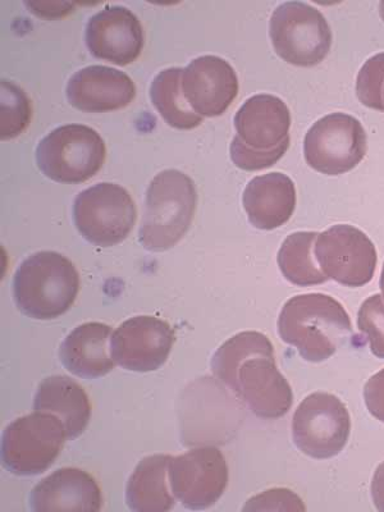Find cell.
<instances>
[{"label":"cell","mask_w":384,"mask_h":512,"mask_svg":"<svg viewBox=\"0 0 384 512\" xmlns=\"http://www.w3.org/2000/svg\"><path fill=\"white\" fill-rule=\"evenodd\" d=\"M212 370L258 418L280 419L290 411L294 393L263 333L241 332L224 342L213 356Z\"/></svg>","instance_id":"obj_1"},{"label":"cell","mask_w":384,"mask_h":512,"mask_svg":"<svg viewBox=\"0 0 384 512\" xmlns=\"http://www.w3.org/2000/svg\"><path fill=\"white\" fill-rule=\"evenodd\" d=\"M278 333L310 363L335 355L352 336L349 314L333 297L308 294L292 297L282 308Z\"/></svg>","instance_id":"obj_2"},{"label":"cell","mask_w":384,"mask_h":512,"mask_svg":"<svg viewBox=\"0 0 384 512\" xmlns=\"http://www.w3.org/2000/svg\"><path fill=\"white\" fill-rule=\"evenodd\" d=\"M235 127L237 135L232 140L231 158L244 171L274 166L290 146V109L277 96H251L237 111Z\"/></svg>","instance_id":"obj_3"},{"label":"cell","mask_w":384,"mask_h":512,"mask_svg":"<svg viewBox=\"0 0 384 512\" xmlns=\"http://www.w3.org/2000/svg\"><path fill=\"white\" fill-rule=\"evenodd\" d=\"M80 276L67 256L56 251H39L18 267L13 277V297L26 317L53 320L75 304Z\"/></svg>","instance_id":"obj_4"},{"label":"cell","mask_w":384,"mask_h":512,"mask_svg":"<svg viewBox=\"0 0 384 512\" xmlns=\"http://www.w3.org/2000/svg\"><path fill=\"white\" fill-rule=\"evenodd\" d=\"M198 192L194 181L178 169L158 173L146 190L140 244L160 253L184 239L194 221Z\"/></svg>","instance_id":"obj_5"},{"label":"cell","mask_w":384,"mask_h":512,"mask_svg":"<svg viewBox=\"0 0 384 512\" xmlns=\"http://www.w3.org/2000/svg\"><path fill=\"white\" fill-rule=\"evenodd\" d=\"M107 157L102 136L89 126L64 125L50 131L36 148L44 176L59 184L77 185L93 178Z\"/></svg>","instance_id":"obj_6"},{"label":"cell","mask_w":384,"mask_h":512,"mask_svg":"<svg viewBox=\"0 0 384 512\" xmlns=\"http://www.w3.org/2000/svg\"><path fill=\"white\" fill-rule=\"evenodd\" d=\"M67 440L66 428L61 419L34 410V413L21 416L4 429V469L18 477L43 474L61 455Z\"/></svg>","instance_id":"obj_7"},{"label":"cell","mask_w":384,"mask_h":512,"mask_svg":"<svg viewBox=\"0 0 384 512\" xmlns=\"http://www.w3.org/2000/svg\"><path fill=\"white\" fill-rule=\"evenodd\" d=\"M137 210L125 187L100 182L81 191L73 203V222L90 244L112 248L134 230Z\"/></svg>","instance_id":"obj_8"},{"label":"cell","mask_w":384,"mask_h":512,"mask_svg":"<svg viewBox=\"0 0 384 512\" xmlns=\"http://www.w3.org/2000/svg\"><path fill=\"white\" fill-rule=\"evenodd\" d=\"M274 50L283 61L297 67L317 66L332 47V31L317 8L303 2H286L269 22Z\"/></svg>","instance_id":"obj_9"},{"label":"cell","mask_w":384,"mask_h":512,"mask_svg":"<svg viewBox=\"0 0 384 512\" xmlns=\"http://www.w3.org/2000/svg\"><path fill=\"white\" fill-rule=\"evenodd\" d=\"M368 150L367 132L356 118L332 113L309 128L304 155L309 167L327 176H340L354 169Z\"/></svg>","instance_id":"obj_10"},{"label":"cell","mask_w":384,"mask_h":512,"mask_svg":"<svg viewBox=\"0 0 384 512\" xmlns=\"http://www.w3.org/2000/svg\"><path fill=\"white\" fill-rule=\"evenodd\" d=\"M349 411L337 396L315 392L301 402L292 420L297 448L313 459L326 460L344 450L349 441Z\"/></svg>","instance_id":"obj_11"},{"label":"cell","mask_w":384,"mask_h":512,"mask_svg":"<svg viewBox=\"0 0 384 512\" xmlns=\"http://www.w3.org/2000/svg\"><path fill=\"white\" fill-rule=\"evenodd\" d=\"M314 253L323 273L340 285H367L376 271V246L364 232L350 224H336L320 233Z\"/></svg>","instance_id":"obj_12"},{"label":"cell","mask_w":384,"mask_h":512,"mask_svg":"<svg viewBox=\"0 0 384 512\" xmlns=\"http://www.w3.org/2000/svg\"><path fill=\"white\" fill-rule=\"evenodd\" d=\"M173 495L189 510L216 505L228 484L227 461L216 447L195 448L169 459Z\"/></svg>","instance_id":"obj_13"},{"label":"cell","mask_w":384,"mask_h":512,"mask_svg":"<svg viewBox=\"0 0 384 512\" xmlns=\"http://www.w3.org/2000/svg\"><path fill=\"white\" fill-rule=\"evenodd\" d=\"M175 341V331L166 320L139 315L126 320L114 331L112 358L130 372H155L166 364Z\"/></svg>","instance_id":"obj_14"},{"label":"cell","mask_w":384,"mask_h":512,"mask_svg":"<svg viewBox=\"0 0 384 512\" xmlns=\"http://www.w3.org/2000/svg\"><path fill=\"white\" fill-rule=\"evenodd\" d=\"M85 40L95 58L127 66L140 57L145 38L134 12L123 6H107L90 18Z\"/></svg>","instance_id":"obj_15"},{"label":"cell","mask_w":384,"mask_h":512,"mask_svg":"<svg viewBox=\"0 0 384 512\" xmlns=\"http://www.w3.org/2000/svg\"><path fill=\"white\" fill-rule=\"evenodd\" d=\"M182 90L192 111L201 117H218L239 94V79L226 59L201 56L184 68Z\"/></svg>","instance_id":"obj_16"},{"label":"cell","mask_w":384,"mask_h":512,"mask_svg":"<svg viewBox=\"0 0 384 512\" xmlns=\"http://www.w3.org/2000/svg\"><path fill=\"white\" fill-rule=\"evenodd\" d=\"M66 93L72 107L82 112L105 113L131 104L136 86L127 73L95 64L73 73Z\"/></svg>","instance_id":"obj_17"},{"label":"cell","mask_w":384,"mask_h":512,"mask_svg":"<svg viewBox=\"0 0 384 512\" xmlns=\"http://www.w3.org/2000/svg\"><path fill=\"white\" fill-rule=\"evenodd\" d=\"M34 512H98L102 510V492L88 472L76 468L58 469L32 489Z\"/></svg>","instance_id":"obj_18"},{"label":"cell","mask_w":384,"mask_h":512,"mask_svg":"<svg viewBox=\"0 0 384 512\" xmlns=\"http://www.w3.org/2000/svg\"><path fill=\"white\" fill-rule=\"evenodd\" d=\"M112 327L89 322L73 329L62 342L59 359L73 376L98 379L111 373L116 365L112 358Z\"/></svg>","instance_id":"obj_19"},{"label":"cell","mask_w":384,"mask_h":512,"mask_svg":"<svg viewBox=\"0 0 384 512\" xmlns=\"http://www.w3.org/2000/svg\"><path fill=\"white\" fill-rule=\"evenodd\" d=\"M242 203L255 228L276 230L290 221L295 212V184L280 172L255 177L246 186Z\"/></svg>","instance_id":"obj_20"},{"label":"cell","mask_w":384,"mask_h":512,"mask_svg":"<svg viewBox=\"0 0 384 512\" xmlns=\"http://www.w3.org/2000/svg\"><path fill=\"white\" fill-rule=\"evenodd\" d=\"M34 410L61 419L68 440L79 438L88 428L91 418L88 393L79 383L66 376H52L40 382Z\"/></svg>","instance_id":"obj_21"},{"label":"cell","mask_w":384,"mask_h":512,"mask_svg":"<svg viewBox=\"0 0 384 512\" xmlns=\"http://www.w3.org/2000/svg\"><path fill=\"white\" fill-rule=\"evenodd\" d=\"M168 455L146 456L128 478L126 504L135 512H167L176 505L169 483Z\"/></svg>","instance_id":"obj_22"},{"label":"cell","mask_w":384,"mask_h":512,"mask_svg":"<svg viewBox=\"0 0 384 512\" xmlns=\"http://www.w3.org/2000/svg\"><path fill=\"white\" fill-rule=\"evenodd\" d=\"M184 68L171 67L160 71L150 86V98L160 116L177 130H192L203 123V117L192 111L182 90Z\"/></svg>","instance_id":"obj_23"},{"label":"cell","mask_w":384,"mask_h":512,"mask_svg":"<svg viewBox=\"0 0 384 512\" xmlns=\"http://www.w3.org/2000/svg\"><path fill=\"white\" fill-rule=\"evenodd\" d=\"M318 236L317 232H295L283 241L277 262L288 282L309 287L322 285L329 280L315 258L314 249Z\"/></svg>","instance_id":"obj_24"},{"label":"cell","mask_w":384,"mask_h":512,"mask_svg":"<svg viewBox=\"0 0 384 512\" xmlns=\"http://www.w3.org/2000/svg\"><path fill=\"white\" fill-rule=\"evenodd\" d=\"M31 103L25 91L12 84L2 81V140H11L21 135L31 120Z\"/></svg>","instance_id":"obj_25"},{"label":"cell","mask_w":384,"mask_h":512,"mask_svg":"<svg viewBox=\"0 0 384 512\" xmlns=\"http://www.w3.org/2000/svg\"><path fill=\"white\" fill-rule=\"evenodd\" d=\"M356 94L365 107L384 111V53L369 58L361 67Z\"/></svg>","instance_id":"obj_26"},{"label":"cell","mask_w":384,"mask_h":512,"mask_svg":"<svg viewBox=\"0 0 384 512\" xmlns=\"http://www.w3.org/2000/svg\"><path fill=\"white\" fill-rule=\"evenodd\" d=\"M358 327L367 335L372 354L384 359V300L381 295L370 296L360 306Z\"/></svg>","instance_id":"obj_27"},{"label":"cell","mask_w":384,"mask_h":512,"mask_svg":"<svg viewBox=\"0 0 384 512\" xmlns=\"http://www.w3.org/2000/svg\"><path fill=\"white\" fill-rule=\"evenodd\" d=\"M283 510L305 511L303 501L288 489H269L263 495L250 498L244 511Z\"/></svg>","instance_id":"obj_28"},{"label":"cell","mask_w":384,"mask_h":512,"mask_svg":"<svg viewBox=\"0 0 384 512\" xmlns=\"http://www.w3.org/2000/svg\"><path fill=\"white\" fill-rule=\"evenodd\" d=\"M364 400L369 413L384 423V369L365 384Z\"/></svg>","instance_id":"obj_29"},{"label":"cell","mask_w":384,"mask_h":512,"mask_svg":"<svg viewBox=\"0 0 384 512\" xmlns=\"http://www.w3.org/2000/svg\"><path fill=\"white\" fill-rule=\"evenodd\" d=\"M36 16L43 18H58L68 15L75 8V3L70 2H26Z\"/></svg>","instance_id":"obj_30"},{"label":"cell","mask_w":384,"mask_h":512,"mask_svg":"<svg viewBox=\"0 0 384 512\" xmlns=\"http://www.w3.org/2000/svg\"><path fill=\"white\" fill-rule=\"evenodd\" d=\"M372 498L376 509L384 512V461L373 475Z\"/></svg>","instance_id":"obj_31"},{"label":"cell","mask_w":384,"mask_h":512,"mask_svg":"<svg viewBox=\"0 0 384 512\" xmlns=\"http://www.w3.org/2000/svg\"><path fill=\"white\" fill-rule=\"evenodd\" d=\"M379 15H381L382 20L384 21V0L379 3Z\"/></svg>","instance_id":"obj_32"},{"label":"cell","mask_w":384,"mask_h":512,"mask_svg":"<svg viewBox=\"0 0 384 512\" xmlns=\"http://www.w3.org/2000/svg\"><path fill=\"white\" fill-rule=\"evenodd\" d=\"M381 290H382V295L384 297V265H383L382 276H381Z\"/></svg>","instance_id":"obj_33"}]
</instances>
